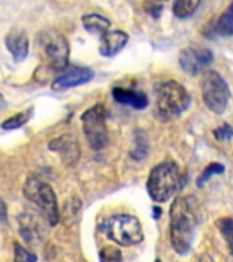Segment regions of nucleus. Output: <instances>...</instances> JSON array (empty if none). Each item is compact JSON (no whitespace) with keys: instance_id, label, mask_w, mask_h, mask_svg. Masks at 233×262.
<instances>
[{"instance_id":"nucleus-28","label":"nucleus","mask_w":233,"mask_h":262,"mask_svg":"<svg viewBox=\"0 0 233 262\" xmlns=\"http://www.w3.org/2000/svg\"><path fill=\"white\" fill-rule=\"evenodd\" d=\"M6 105H7V104H6V100H4L3 94H0V110H3Z\"/></svg>"},{"instance_id":"nucleus-10","label":"nucleus","mask_w":233,"mask_h":262,"mask_svg":"<svg viewBox=\"0 0 233 262\" xmlns=\"http://www.w3.org/2000/svg\"><path fill=\"white\" fill-rule=\"evenodd\" d=\"M94 78V71L86 66H71L53 79L52 89L55 92H64L75 86L85 85Z\"/></svg>"},{"instance_id":"nucleus-1","label":"nucleus","mask_w":233,"mask_h":262,"mask_svg":"<svg viewBox=\"0 0 233 262\" xmlns=\"http://www.w3.org/2000/svg\"><path fill=\"white\" fill-rule=\"evenodd\" d=\"M200 220V205L195 196H176L169 209V237L176 253L185 255L191 250Z\"/></svg>"},{"instance_id":"nucleus-25","label":"nucleus","mask_w":233,"mask_h":262,"mask_svg":"<svg viewBox=\"0 0 233 262\" xmlns=\"http://www.w3.org/2000/svg\"><path fill=\"white\" fill-rule=\"evenodd\" d=\"M213 134L218 141H230L232 139V127L229 126L228 123H224L222 126L217 127L216 130L213 131Z\"/></svg>"},{"instance_id":"nucleus-3","label":"nucleus","mask_w":233,"mask_h":262,"mask_svg":"<svg viewBox=\"0 0 233 262\" xmlns=\"http://www.w3.org/2000/svg\"><path fill=\"white\" fill-rule=\"evenodd\" d=\"M181 186V172L175 161L157 164L149 173L146 182L147 194L154 202L162 204L171 200Z\"/></svg>"},{"instance_id":"nucleus-15","label":"nucleus","mask_w":233,"mask_h":262,"mask_svg":"<svg viewBox=\"0 0 233 262\" xmlns=\"http://www.w3.org/2000/svg\"><path fill=\"white\" fill-rule=\"evenodd\" d=\"M19 233L29 245H37L42 239V227L32 213H20L18 217Z\"/></svg>"},{"instance_id":"nucleus-11","label":"nucleus","mask_w":233,"mask_h":262,"mask_svg":"<svg viewBox=\"0 0 233 262\" xmlns=\"http://www.w3.org/2000/svg\"><path fill=\"white\" fill-rule=\"evenodd\" d=\"M49 150L56 151L60 155L61 161L65 167H75L81 157V147L78 139L74 135L64 134L52 139L48 145Z\"/></svg>"},{"instance_id":"nucleus-27","label":"nucleus","mask_w":233,"mask_h":262,"mask_svg":"<svg viewBox=\"0 0 233 262\" xmlns=\"http://www.w3.org/2000/svg\"><path fill=\"white\" fill-rule=\"evenodd\" d=\"M8 219V209L6 202L3 201V198L0 196V220L2 221H7Z\"/></svg>"},{"instance_id":"nucleus-12","label":"nucleus","mask_w":233,"mask_h":262,"mask_svg":"<svg viewBox=\"0 0 233 262\" xmlns=\"http://www.w3.org/2000/svg\"><path fill=\"white\" fill-rule=\"evenodd\" d=\"M4 44L15 63H20L28 57L29 38L26 32L22 29H12L11 32H8L4 38Z\"/></svg>"},{"instance_id":"nucleus-2","label":"nucleus","mask_w":233,"mask_h":262,"mask_svg":"<svg viewBox=\"0 0 233 262\" xmlns=\"http://www.w3.org/2000/svg\"><path fill=\"white\" fill-rule=\"evenodd\" d=\"M191 105V94L181 83L167 81L155 88V116L161 122L180 118Z\"/></svg>"},{"instance_id":"nucleus-22","label":"nucleus","mask_w":233,"mask_h":262,"mask_svg":"<svg viewBox=\"0 0 233 262\" xmlns=\"http://www.w3.org/2000/svg\"><path fill=\"white\" fill-rule=\"evenodd\" d=\"M122 251L113 246H105L100 250V261L101 262H122Z\"/></svg>"},{"instance_id":"nucleus-13","label":"nucleus","mask_w":233,"mask_h":262,"mask_svg":"<svg viewBox=\"0 0 233 262\" xmlns=\"http://www.w3.org/2000/svg\"><path fill=\"white\" fill-rule=\"evenodd\" d=\"M112 97L119 104L131 106V108L138 111L145 110L149 105V98H147L146 94L138 92V90L120 88V86H116L112 89Z\"/></svg>"},{"instance_id":"nucleus-24","label":"nucleus","mask_w":233,"mask_h":262,"mask_svg":"<svg viewBox=\"0 0 233 262\" xmlns=\"http://www.w3.org/2000/svg\"><path fill=\"white\" fill-rule=\"evenodd\" d=\"M217 225L220 228V232L225 237V241L228 243L229 249L232 247V231H233V223L230 217H224L217 221Z\"/></svg>"},{"instance_id":"nucleus-18","label":"nucleus","mask_w":233,"mask_h":262,"mask_svg":"<svg viewBox=\"0 0 233 262\" xmlns=\"http://www.w3.org/2000/svg\"><path fill=\"white\" fill-rule=\"evenodd\" d=\"M200 6L199 0H177L172 6V11L176 18L179 19H187L195 14L198 7Z\"/></svg>"},{"instance_id":"nucleus-20","label":"nucleus","mask_w":233,"mask_h":262,"mask_svg":"<svg viewBox=\"0 0 233 262\" xmlns=\"http://www.w3.org/2000/svg\"><path fill=\"white\" fill-rule=\"evenodd\" d=\"M217 32L224 37H230L233 34V3L229 4V7L217 22Z\"/></svg>"},{"instance_id":"nucleus-17","label":"nucleus","mask_w":233,"mask_h":262,"mask_svg":"<svg viewBox=\"0 0 233 262\" xmlns=\"http://www.w3.org/2000/svg\"><path fill=\"white\" fill-rule=\"evenodd\" d=\"M33 115H34V108L30 106L28 110L22 111V112H18L16 115H12V116L6 119L4 122H2L0 127L6 131L20 128V127H24L26 123H29V120L33 118Z\"/></svg>"},{"instance_id":"nucleus-4","label":"nucleus","mask_w":233,"mask_h":262,"mask_svg":"<svg viewBox=\"0 0 233 262\" xmlns=\"http://www.w3.org/2000/svg\"><path fill=\"white\" fill-rule=\"evenodd\" d=\"M41 60L52 71H64L68 67V41L59 30L46 28L36 37Z\"/></svg>"},{"instance_id":"nucleus-26","label":"nucleus","mask_w":233,"mask_h":262,"mask_svg":"<svg viewBox=\"0 0 233 262\" xmlns=\"http://www.w3.org/2000/svg\"><path fill=\"white\" fill-rule=\"evenodd\" d=\"M143 7H145L147 14H150L154 19H157V18H159V15L162 14L164 4L157 3V2H146V3L143 4Z\"/></svg>"},{"instance_id":"nucleus-9","label":"nucleus","mask_w":233,"mask_h":262,"mask_svg":"<svg viewBox=\"0 0 233 262\" xmlns=\"http://www.w3.org/2000/svg\"><path fill=\"white\" fill-rule=\"evenodd\" d=\"M214 60L213 52L207 48H199L195 45L187 47L180 51L179 64L184 73L198 75Z\"/></svg>"},{"instance_id":"nucleus-7","label":"nucleus","mask_w":233,"mask_h":262,"mask_svg":"<svg viewBox=\"0 0 233 262\" xmlns=\"http://www.w3.org/2000/svg\"><path fill=\"white\" fill-rule=\"evenodd\" d=\"M82 130L89 146L98 151L105 149L109 142V134L106 127V110L101 104L90 106L81 116Z\"/></svg>"},{"instance_id":"nucleus-14","label":"nucleus","mask_w":233,"mask_h":262,"mask_svg":"<svg viewBox=\"0 0 233 262\" xmlns=\"http://www.w3.org/2000/svg\"><path fill=\"white\" fill-rule=\"evenodd\" d=\"M130 37L123 30H113V32L105 33L101 37L100 42V53L105 57L116 56L120 51L127 45Z\"/></svg>"},{"instance_id":"nucleus-29","label":"nucleus","mask_w":233,"mask_h":262,"mask_svg":"<svg viewBox=\"0 0 233 262\" xmlns=\"http://www.w3.org/2000/svg\"><path fill=\"white\" fill-rule=\"evenodd\" d=\"M155 262H161V261H159V259H155Z\"/></svg>"},{"instance_id":"nucleus-23","label":"nucleus","mask_w":233,"mask_h":262,"mask_svg":"<svg viewBox=\"0 0 233 262\" xmlns=\"http://www.w3.org/2000/svg\"><path fill=\"white\" fill-rule=\"evenodd\" d=\"M14 262H37V255L19 243L14 245Z\"/></svg>"},{"instance_id":"nucleus-5","label":"nucleus","mask_w":233,"mask_h":262,"mask_svg":"<svg viewBox=\"0 0 233 262\" xmlns=\"http://www.w3.org/2000/svg\"><path fill=\"white\" fill-rule=\"evenodd\" d=\"M24 195L38 209V212L52 227L59 223V204L51 184L32 176L25 182Z\"/></svg>"},{"instance_id":"nucleus-21","label":"nucleus","mask_w":233,"mask_h":262,"mask_svg":"<svg viewBox=\"0 0 233 262\" xmlns=\"http://www.w3.org/2000/svg\"><path fill=\"white\" fill-rule=\"evenodd\" d=\"M224 172H225V167L222 165V164L210 163L207 167L204 168L203 171H202V173L198 176V179H196V186H198V187H203L204 184L207 183L213 176L221 175V173H224Z\"/></svg>"},{"instance_id":"nucleus-19","label":"nucleus","mask_w":233,"mask_h":262,"mask_svg":"<svg viewBox=\"0 0 233 262\" xmlns=\"http://www.w3.org/2000/svg\"><path fill=\"white\" fill-rule=\"evenodd\" d=\"M149 155V141L147 135L142 130L135 131V146L131 150V157L136 161H141Z\"/></svg>"},{"instance_id":"nucleus-16","label":"nucleus","mask_w":233,"mask_h":262,"mask_svg":"<svg viewBox=\"0 0 233 262\" xmlns=\"http://www.w3.org/2000/svg\"><path fill=\"white\" fill-rule=\"evenodd\" d=\"M82 25L86 32H89L90 34L102 37L105 33L109 32L110 20L104 15L91 12V14H85L82 16Z\"/></svg>"},{"instance_id":"nucleus-6","label":"nucleus","mask_w":233,"mask_h":262,"mask_svg":"<svg viewBox=\"0 0 233 262\" xmlns=\"http://www.w3.org/2000/svg\"><path fill=\"white\" fill-rule=\"evenodd\" d=\"M101 231L110 241L120 246H134L143 241L142 225L135 216L114 214L106 219L101 225Z\"/></svg>"},{"instance_id":"nucleus-8","label":"nucleus","mask_w":233,"mask_h":262,"mask_svg":"<svg viewBox=\"0 0 233 262\" xmlns=\"http://www.w3.org/2000/svg\"><path fill=\"white\" fill-rule=\"evenodd\" d=\"M200 90H202L204 105L214 114H224L228 108L229 98H230V90L225 78L220 73L210 70L204 73L202 78Z\"/></svg>"}]
</instances>
